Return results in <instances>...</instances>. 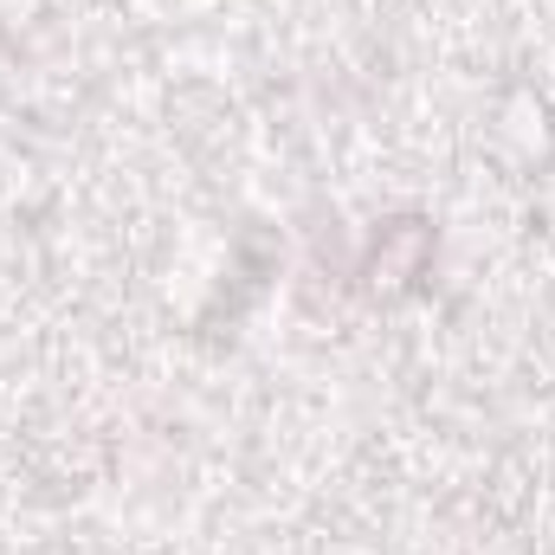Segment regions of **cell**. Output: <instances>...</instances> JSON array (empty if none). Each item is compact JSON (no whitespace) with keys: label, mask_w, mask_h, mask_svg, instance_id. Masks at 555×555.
Returning <instances> with one entry per match:
<instances>
[{"label":"cell","mask_w":555,"mask_h":555,"mask_svg":"<svg viewBox=\"0 0 555 555\" xmlns=\"http://www.w3.org/2000/svg\"><path fill=\"white\" fill-rule=\"evenodd\" d=\"M433 266V227L426 220H388L369 246V266H362V284L369 297H408Z\"/></svg>","instance_id":"obj_1"}]
</instances>
